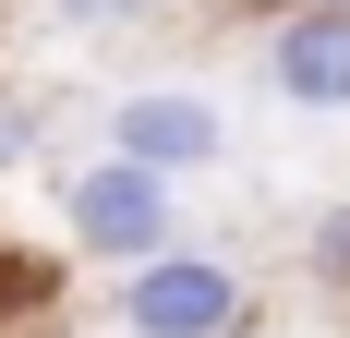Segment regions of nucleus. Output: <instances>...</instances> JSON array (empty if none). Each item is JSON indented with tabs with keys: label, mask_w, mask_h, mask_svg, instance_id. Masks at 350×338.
Here are the masks:
<instances>
[{
	"label": "nucleus",
	"mask_w": 350,
	"mask_h": 338,
	"mask_svg": "<svg viewBox=\"0 0 350 338\" xmlns=\"http://www.w3.org/2000/svg\"><path fill=\"white\" fill-rule=\"evenodd\" d=\"M61 230H72V254H97V266H145V254L181 242V181L145 169L133 145H109V157L61 169Z\"/></svg>",
	"instance_id": "1"
},
{
	"label": "nucleus",
	"mask_w": 350,
	"mask_h": 338,
	"mask_svg": "<svg viewBox=\"0 0 350 338\" xmlns=\"http://www.w3.org/2000/svg\"><path fill=\"white\" fill-rule=\"evenodd\" d=\"M242 302H254L242 266L230 254H193V242L121 266V326L133 338H242Z\"/></svg>",
	"instance_id": "2"
},
{
	"label": "nucleus",
	"mask_w": 350,
	"mask_h": 338,
	"mask_svg": "<svg viewBox=\"0 0 350 338\" xmlns=\"http://www.w3.org/2000/svg\"><path fill=\"white\" fill-rule=\"evenodd\" d=\"M109 145H133L145 169L193 181V169H217V157H230V109H217L206 85H133V97L109 109Z\"/></svg>",
	"instance_id": "3"
},
{
	"label": "nucleus",
	"mask_w": 350,
	"mask_h": 338,
	"mask_svg": "<svg viewBox=\"0 0 350 338\" xmlns=\"http://www.w3.org/2000/svg\"><path fill=\"white\" fill-rule=\"evenodd\" d=\"M266 85L290 109H350V0H314L266 36Z\"/></svg>",
	"instance_id": "4"
},
{
	"label": "nucleus",
	"mask_w": 350,
	"mask_h": 338,
	"mask_svg": "<svg viewBox=\"0 0 350 338\" xmlns=\"http://www.w3.org/2000/svg\"><path fill=\"white\" fill-rule=\"evenodd\" d=\"M302 266H314V278H326V290H350V194H338V205H326L314 230H302Z\"/></svg>",
	"instance_id": "5"
},
{
	"label": "nucleus",
	"mask_w": 350,
	"mask_h": 338,
	"mask_svg": "<svg viewBox=\"0 0 350 338\" xmlns=\"http://www.w3.org/2000/svg\"><path fill=\"white\" fill-rule=\"evenodd\" d=\"M25 145H36V121H25V109H12V97H0V169L25 157Z\"/></svg>",
	"instance_id": "6"
},
{
	"label": "nucleus",
	"mask_w": 350,
	"mask_h": 338,
	"mask_svg": "<svg viewBox=\"0 0 350 338\" xmlns=\"http://www.w3.org/2000/svg\"><path fill=\"white\" fill-rule=\"evenodd\" d=\"M49 12H72V25H109V12H121V0H49Z\"/></svg>",
	"instance_id": "7"
}]
</instances>
